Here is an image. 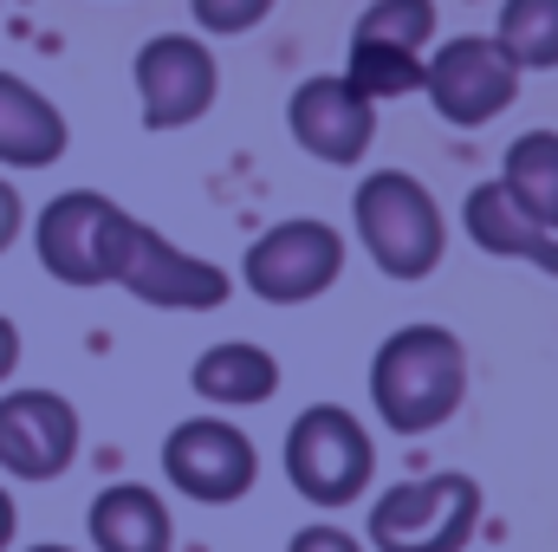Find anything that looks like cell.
Segmentation results:
<instances>
[{"label":"cell","mask_w":558,"mask_h":552,"mask_svg":"<svg viewBox=\"0 0 558 552\" xmlns=\"http://www.w3.org/2000/svg\"><path fill=\"white\" fill-rule=\"evenodd\" d=\"M468 397V351L448 325H397L371 358V404L384 429L428 435Z\"/></svg>","instance_id":"cell-1"},{"label":"cell","mask_w":558,"mask_h":552,"mask_svg":"<svg viewBox=\"0 0 558 552\" xmlns=\"http://www.w3.org/2000/svg\"><path fill=\"white\" fill-rule=\"evenodd\" d=\"M351 228L377 274L390 279H428L448 254V221L441 202L422 189L410 169H371L351 195Z\"/></svg>","instance_id":"cell-2"},{"label":"cell","mask_w":558,"mask_h":552,"mask_svg":"<svg viewBox=\"0 0 558 552\" xmlns=\"http://www.w3.org/2000/svg\"><path fill=\"white\" fill-rule=\"evenodd\" d=\"M286 481L299 488V501L338 514L351 501L371 494L377 481V442L344 404H312L292 416L286 429Z\"/></svg>","instance_id":"cell-3"},{"label":"cell","mask_w":558,"mask_h":552,"mask_svg":"<svg viewBox=\"0 0 558 552\" xmlns=\"http://www.w3.org/2000/svg\"><path fill=\"white\" fill-rule=\"evenodd\" d=\"M481 527V481L474 475H416L371 501V552H468Z\"/></svg>","instance_id":"cell-4"},{"label":"cell","mask_w":558,"mask_h":552,"mask_svg":"<svg viewBox=\"0 0 558 552\" xmlns=\"http://www.w3.org/2000/svg\"><path fill=\"white\" fill-rule=\"evenodd\" d=\"M105 286H124L131 299L156 305V312H215V305H228V286L234 279L221 274L215 261L162 241L149 221L118 215L111 254H105Z\"/></svg>","instance_id":"cell-5"},{"label":"cell","mask_w":558,"mask_h":552,"mask_svg":"<svg viewBox=\"0 0 558 552\" xmlns=\"http://www.w3.org/2000/svg\"><path fill=\"white\" fill-rule=\"evenodd\" d=\"M338 279H344V235L331 221H318V215L274 221L241 254V286L254 299H267V305H312Z\"/></svg>","instance_id":"cell-6"},{"label":"cell","mask_w":558,"mask_h":552,"mask_svg":"<svg viewBox=\"0 0 558 552\" xmlns=\"http://www.w3.org/2000/svg\"><path fill=\"white\" fill-rule=\"evenodd\" d=\"M422 92L441 124L481 131L520 98V65L494 46V33H454L435 52H422Z\"/></svg>","instance_id":"cell-7"},{"label":"cell","mask_w":558,"mask_h":552,"mask_svg":"<svg viewBox=\"0 0 558 552\" xmlns=\"http://www.w3.org/2000/svg\"><path fill=\"white\" fill-rule=\"evenodd\" d=\"M162 481L195 507H234L260 481V448L228 416H189L162 435Z\"/></svg>","instance_id":"cell-8"},{"label":"cell","mask_w":558,"mask_h":552,"mask_svg":"<svg viewBox=\"0 0 558 552\" xmlns=\"http://www.w3.org/2000/svg\"><path fill=\"white\" fill-rule=\"evenodd\" d=\"M131 79H137V105H143L149 131H189L221 98V65H215L208 39H195V33H156V39H143Z\"/></svg>","instance_id":"cell-9"},{"label":"cell","mask_w":558,"mask_h":552,"mask_svg":"<svg viewBox=\"0 0 558 552\" xmlns=\"http://www.w3.org/2000/svg\"><path fill=\"white\" fill-rule=\"evenodd\" d=\"M286 131L292 143L312 156V163H331V169H351L371 156L377 143V105L344 79V72H312L292 85L286 98Z\"/></svg>","instance_id":"cell-10"},{"label":"cell","mask_w":558,"mask_h":552,"mask_svg":"<svg viewBox=\"0 0 558 552\" xmlns=\"http://www.w3.org/2000/svg\"><path fill=\"white\" fill-rule=\"evenodd\" d=\"M118 215H124V208H118L111 195H98V189H65V195H52V202L39 208V221H33V254H39V267L59 279V286H78V292L105 286V254H111Z\"/></svg>","instance_id":"cell-11"},{"label":"cell","mask_w":558,"mask_h":552,"mask_svg":"<svg viewBox=\"0 0 558 552\" xmlns=\"http://www.w3.org/2000/svg\"><path fill=\"white\" fill-rule=\"evenodd\" d=\"M78 461V410L59 391H0V475L59 481Z\"/></svg>","instance_id":"cell-12"},{"label":"cell","mask_w":558,"mask_h":552,"mask_svg":"<svg viewBox=\"0 0 558 552\" xmlns=\"http://www.w3.org/2000/svg\"><path fill=\"white\" fill-rule=\"evenodd\" d=\"M461 228H468V241H474L481 254H494V261H526V267H539V274L558 279V235H546V228L507 195L500 176L468 189V202H461Z\"/></svg>","instance_id":"cell-13"},{"label":"cell","mask_w":558,"mask_h":552,"mask_svg":"<svg viewBox=\"0 0 558 552\" xmlns=\"http://www.w3.org/2000/svg\"><path fill=\"white\" fill-rule=\"evenodd\" d=\"M65 149L72 124L59 118V105L20 72H0V169H52Z\"/></svg>","instance_id":"cell-14"},{"label":"cell","mask_w":558,"mask_h":552,"mask_svg":"<svg viewBox=\"0 0 558 552\" xmlns=\"http://www.w3.org/2000/svg\"><path fill=\"white\" fill-rule=\"evenodd\" d=\"M92 552H175V520L169 501L143 481H111L92 514H85Z\"/></svg>","instance_id":"cell-15"},{"label":"cell","mask_w":558,"mask_h":552,"mask_svg":"<svg viewBox=\"0 0 558 552\" xmlns=\"http://www.w3.org/2000/svg\"><path fill=\"white\" fill-rule=\"evenodd\" d=\"M189 384L215 410H254V404H267L279 391V358L267 345H254V338H221V345H208L189 364Z\"/></svg>","instance_id":"cell-16"},{"label":"cell","mask_w":558,"mask_h":552,"mask_svg":"<svg viewBox=\"0 0 558 552\" xmlns=\"http://www.w3.org/2000/svg\"><path fill=\"white\" fill-rule=\"evenodd\" d=\"M500 182L546 235H558V131H520L500 156Z\"/></svg>","instance_id":"cell-17"},{"label":"cell","mask_w":558,"mask_h":552,"mask_svg":"<svg viewBox=\"0 0 558 552\" xmlns=\"http://www.w3.org/2000/svg\"><path fill=\"white\" fill-rule=\"evenodd\" d=\"M494 46L526 72H558V0H500Z\"/></svg>","instance_id":"cell-18"},{"label":"cell","mask_w":558,"mask_h":552,"mask_svg":"<svg viewBox=\"0 0 558 552\" xmlns=\"http://www.w3.org/2000/svg\"><path fill=\"white\" fill-rule=\"evenodd\" d=\"M344 79H351L371 105H384V98H410V92H422V52H397V46H364V39H351V52H344Z\"/></svg>","instance_id":"cell-19"},{"label":"cell","mask_w":558,"mask_h":552,"mask_svg":"<svg viewBox=\"0 0 558 552\" xmlns=\"http://www.w3.org/2000/svg\"><path fill=\"white\" fill-rule=\"evenodd\" d=\"M364 46H397V52H428L435 39V0H371L351 26Z\"/></svg>","instance_id":"cell-20"},{"label":"cell","mask_w":558,"mask_h":552,"mask_svg":"<svg viewBox=\"0 0 558 552\" xmlns=\"http://www.w3.org/2000/svg\"><path fill=\"white\" fill-rule=\"evenodd\" d=\"M279 0H189V13H195V26L202 33H215V39H234V33H254L267 13H274Z\"/></svg>","instance_id":"cell-21"},{"label":"cell","mask_w":558,"mask_h":552,"mask_svg":"<svg viewBox=\"0 0 558 552\" xmlns=\"http://www.w3.org/2000/svg\"><path fill=\"white\" fill-rule=\"evenodd\" d=\"M286 552H371L357 533H344V527H331V520H312V527H299Z\"/></svg>","instance_id":"cell-22"},{"label":"cell","mask_w":558,"mask_h":552,"mask_svg":"<svg viewBox=\"0 0 558 552\" xmlns=\"http://www.w3.org/2000/svg\"><path fill=\"white\" fill-rule=\"evenodd\" d=\"M20 228H26V202H20V189L0 176V254L20 241Z\"/></svg>","instance_id":"cell-23"},{"label":"cell","mask_w":558,"mask_h":552,"mask_svg":"<svg viewBox=\"0 0 558 552\" xmlns=\"http://www.w3.org/2000/svg\"><path fill=\"white\" fill-rule=\"evenodd\" d=\"M20 371V325L13 319H0V384Z\"/></svg>","instance_id":"cell-24"},{"label":"cell","mask_w":558,"mask_h":552,"mask_svg":"<svg viewBox=\"0 0 558 552\" xmlns=\"http://www.w3.org/2000/svg\"><path fill=\"white\" fill-rule=\"evenodd\" d=\"M13 527H20V514H13V494L0 488V552L13 547Z\"/></svg>","instance_id":"cell-25"},{"label":"cell","mask_w":558,"mask_h":552,"mask_svg":"<svg viewBox=\"0 0 558 552\" xmlns=\"http://www.w3.org/2000/svg\"><path fill=\"white\" fill-rule=\"evenodd\" d=\"M26 552H72V547H52V540H46V547H26Z\"/></svg>","instance_id":"cell-26"}]
</instances>
